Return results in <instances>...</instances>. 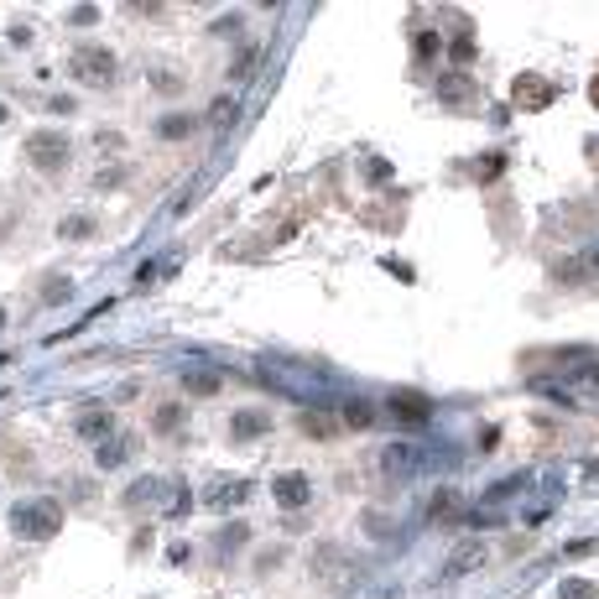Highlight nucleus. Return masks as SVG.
<instances>
[{"label": "nucleus", "mask_w": 599, "mask_h": 599, "mask_svg": "<svg viewBox=\"0 0 599 599\" xmlns=\"http://www.w3.org/2000/svg\"><path fill=\"white\" fill-rule=\"evenodd\" d=\"M188 506H193L188 485H178V496H167V500H162V511H167V517H188Z\"/></svg>", "instance_id": "26"}, {"label": "nucleus", "mask_w": 599, "mask_h": 599, "mask_svg": "<svg viewBox=\"0 0 599 599\" xmlns=\"http://www.w3.org/2000/svg\"><path fill=\"white\" fill-rule=\"evenodd\" d=\"M386 412H391L396 422H407V428H422V422H433V396L412 391V386H396V391L386 396Z\"/></svg>", "instance_id": "6"}, {"label": "nucleus", "mask_w": 599, "mask_h": 599, "mask_svg": "<svg viewBox=\"0 0 599 599\" xmlns=\"http://www.w3.org/2000/svg\"><path fill=\"white\" fill-rule=\"evenodd\" d=\"M511 100H517V110L537 115V110H547V104L558 100V83L547 79V73H517V83H511Z\"/></svg>", "instance_id": "7"}, {"label": "nucleus", "mask_w": 599, "mask_h": 599, "mask_svg": "<svg viewBox=\"0 0 599 599\" xmlns=\"http://www.w3.org/2000/svg\"><path fill=\"white\" fill-rule=\"evenodd\" d=\"M89 229H94V219H68V225H63V235H68V240H79V235H89Z\"/></svg>", "instance_id": "29"}, {"label": "nucleus", "mask_w": 599, "mask_h": 599, "mask_svg": "<svg viewBox=\"0 0 599 599\" xmlns=\"http://www.w3.org/2000/svg\"><path fill=\"white\" fill-rule=\"evenodd\" d=\"M79 438L83 443H110L115 438V417H110V407H89V412H79Z\"/></svg>", "instance_id": "11"}, {"label": "nucleus", "mask_w": 599, "mask_h": 599, "mask_svg": "<svg viewBox=\"0 0 599 599\" xmlns=\"http://www.w3.org/2000/svg\"><path fill=\"white\" fill-rule=\"evenodd\" d=\"M261 433H271V412L266 407H246V412L229 417V438H235V443H250V438H261Z\"/></svg>", "instance_id": "10"}, {"label": "nucleus", "mask_w": 599, "mask_h": 599, "mask_svg": "<svg viewBox=\"0 0 599 599\" xmlns=\"http://www.w3.org/2000/svg\"><path fill=\"white\" fill-rule=\"evenodd\" d=\"M558 599H599V584L594 579H563Z\"/></svg>", "instance_id": "20"}, {"label": "nucleus", "mask_w": 599, "mask_h": 599, "mask_svg": "<svg viewBox=\"0 0 599 599\" xmlns=\"http://www.w3.org/2000/svg\"><path fill=\"white\" fill-rule=\"evenodd\" d=\"M469 53H475V37H469V26H459V37H454V58H459V63H469Z\"/></svg>", "instance_id": "27"}, {"label": "nucleus", "mask_w": 599, "mask_h": 599, "mask_svg": "<svg viewBox=\"0 0 599 599\" xmlns=\"http://www.w3.org/2000/svg\"><path fill=\"white\" fill-rule=\"evenodd\" d=\"M527 479H532V475H511V479H500V485H490L485 500L469 506V517H464V521H469V527H490V521H500V517H506V506L527 490Z\"/></svg>", "instance_id": "3"}, {"label": "nucleus", "mask_w": 599, "mask_h": 599, "mask_svg": "<svg viewBox=\"0 0 599 599\" xmlns=\"http://www.w3.org/2000/svg\"><path fill=\"white\" fill-rule=\"evenodd\" d=\"M68 73H73L83 89H110V83H115V73H121V63H115V53H110V47H100V42H83V47H73V58H68Z\"/></svg>", "instance_id": "2"}, {"label": "nucleus", "mask_w": 599, "mask_h": 599, "mask_svg": "<svg viewBox=\"0 0 599 599\" xmlns=\"http://www.w3.org/2000/svg\"><path fill=\"white\" fill-rule=\"evenodd\" d=\"M68 297H73V287H68V282H53V287H47V303H68Z\"/></svg>", "instance_id": "30"}, {"label": "nucleus", "mask_w": 599, "mask_h": 599, "mask_svg": "<svg viewBox=\"0 0 599 599\" xmlns=\"http://www.w3.org/2000/svg\"><path fill=\"white\" fill-rule=\"evenodd\" d=\"M229 121H235V100H214V104H208V125H219V130H225Z\"/></svg>", "instance_id": "25"}, {"label": "nucleus", "mask_w": 599, "mask_h": 599, "mask_svg": "<svg viewBox=\"0 0 599 599\" xmlns=\"http://www.w3.org/2000/svg\"><path fill=\"white\" fill-rule=\"evenodd\" d=\"M125 459H130V438H110V443L94 449V464H100V469H121Z\"/></svg>", "instance_id": "17"}, {"label": "nucleus", "mask_w": 599, "mask_h": 599, "mask_svg": "<svg viewBox=\"0 0 599 599\" xmlns=\"http://www.w3.org/2000/svg\"><path fill=\"white\" fill-rule=\"evenodd\" d=\"M381 469H386V475H407V469H417V449L412 443H391V449L381 454Z\"/></svg>", "instance_id": "16"}, {"label": "nucleus", "mask_w": 599, "mask_h": 599, "mask_svg": "<svg viewBox=\"0 0 599 599\" xmlns=\"http://www.w3.org/2000/svg\"><path fill=\"white\" fill-rule=\"evenodd\" d=\"M250 490H256L250 479H214V485L204 490V506H208V511H229V506H246Z\"/></svg>", "instance_id": "9"}, {"label": "nucleus", "mask_w": 599, "mask_h": 599, "mask_svg": "<svg viewBox=\"0 0 599 599\" xmlns=\"http://www.w3.org/2000/svg\"><path fill=\"white\" fill-rule=\"evenodd\" d=\"M365 532H371V537L381 542V537H391V532H396V521H386L381 511H365Z\"/></svg>", "instance_id": "24"}, {"label": "nucleus", "mask_w": 599, "mask_h": 599, "mask_svg": "<svg viewBox=\"0 0 599 599\" xmlns=\"http://www.w3.org/2000/svg\"><path fill=\"white\" fill-rule=\"evenodd\" d=\"M459 517H464L459 490H433V500H428V521H459Z\"/></svg>", "instance_id": "15"}, {"label": "nucleus", "mask_w": 599, "mask_h": 599, "mask_svg": "<svg viewBox=\"0 0 599 599\" xmlns=\"http://www.w3.org/2000/svg\"><path fill=\"white\" fill-rule=\"evenodd\" d=\"M589 100H594V104H599V73H594V83H589Z\"/></svg>", "instance_id": "32"}, {"label": "nucleus", "mask_w": 599, "mask_h": 599, "mask_svg": "<svg viewBox=\"0 0 599 599\" xmlns=\"http://www.w3.org/2000/svg\"><path fill=\"white\" fill-rule=\"evenodd\" d=\"M500 172H506V157H500V151H485V157H479V167H475L479 183H496Z\"/></svg>", "instance_id": "22"}, {"label": "nucleus", "mask_w": 599, "mask_h": 599, "mask_svg": "<svg viewBox=\"0 0 599 599\" xmlns=\"http://www.w3.org/2000/svg\"><path fill=\"white\" fill-rule=\"evenodd\" d=\"M438 53V32H417V58H433Z\"/></svg>", "instance_id": "28"}, {"label": "nucleus", "mask_w": 599, "mask_h": 599, "mask_svg": "<svg viewBox=\"0 0 599 599\" xmlns=\"http://www.w3.org/2000/svg\"><path fill=\"white\" fill-rule=\"evenodd\" d=\"M475 73H464V68H454V73H438L433 79V100L443 104V110H454V115H464V110H475Z\"/></svg>", "instance_id": "5"}, {"label": "nucleus", "mask_w": 599, "mask_h": 599, "mask_svg": "<svg viewBox=\"0 0 599 599\" xmlns=\"http://www.w3.org/2000/svg\"><path fill=\"white\" fill-rule=\"evenodd\" d=\"M0 329H5V308H0Z\"/></svg>", "instance_id": "34"}, {"label": "nucleus", "mask_w": 599, "mask_h": 599, "mask_svg": "<svg viewBox=\"0 0 599 599\" xmlns=\"http://www.w3.org/2000/svg\"><path fill=\"white\" fill-rule=\"evenodd\" d=\"M162 490H167L162 479L146 475V479H136V485L125 490V506H130V511H136V506H151V500H162Z\"/></svg>", "instance_id": "18"}, {"label": "nucleus", "mask_w": 599, "mask_h": 599, "mask_svg": "<svg viewBox=\"0 0 599 599\" xmlns=\"http://www.w3.org/2000/svg\"><path fill=\"white\" fill-rule=\"evenodd\" d=\"M58 527H63L58 500H21L16 511H11V532L21 542H47V537H58Z\"/></svg>", "instance_id": "1"}, {"label": "nucleus", "mask_w": 599, "mask_h": 599, "mask_svg": "<svg viewBox=\"0 0 599 599\" xmlns=\"http://www.w3.org/2000/svg\"><path fill=\"white\" fill-rule=\"evenodd\" d=\"M151 422H157V433H178V422H183V407H178V401H162Z\"/></svg>", "instance_id": "21"}, {"label": "nucleus", "mask_w": 599, "mask_h": 599, "mask_svg": "<svg viewBox=\"0 0 599 599\" xmlns=\"http://www.w3.org/2000/svg\"><path fill=\"white\" fill-rule=\"evenodd\" d=\"M479 563H485V542H479V537H469V542H459L454 553H449L443 574H449V579H464V574H475Z\"/></svg>", "instance_id": "12"}, {"label": "nucleus", "mask_w": 599, "mask_h": 599, "mask_svg": "<svg viewBox=\"0 0 599 599\" xmlns=\"http://www.w3.org/2000/svg\"><path fill=\"white\" fill-rule=\"evenodd\" d=\"M250 537V527H240V521H229L225 532H219V537H214V547H225V553H235V547H240V542Z\"/></svg>", "instance_id": "23"}, {"label": "nucleus", "mask_w": 599, "mask_h": 599, "mask_svg": "<svg viewBox=\"0 0 599 599\" xmlns=\"http://www.w3.org/2000/svg\"><path fill=\"white\" fill-rule=\"evenodd\" d=\"M178 381H183L188 396H214L219 386H225V375L214 371V365H183V371H178Z\"/></svg>", "instance_id": "13"}, {"label": "nucleus", "mask_w": 599, "mask_h": 599, "mask_svg": "<svg viewBox=\"0 0 599 599\" xmlns=\"http://www.w3.org/2000/svg\"><path fill=\"white\" fill-rule=\"evenodd\" d=\"M26 157H32L37 172H63L68 157H73V146H68V136H58V130H32V136H26Z\"/></svg>", "instance_id": "4"}, {"label": "nucleus", "mask_w": 599, "mask_h": 599, "mask_svg": "<svg viewBox=\"0 0 599 599\" xmlns=\"http://www.w3.org/2000/svg\"><path fill=\"white\" fill-rule=\"evenodd\" d=\"M271 496H276V506H282V511H303V506L313 500V479L303 475V469H287V475H276Z\"/></svg>", "instance_id": "8"}, {"label": "nucleus", "mask_w": 599, "mask_h": 599, "mask_svg": "<svg viewBox=\"0 0 599 599\" xmlns=\"http://www.w3.org/2000/svg\"><path fill=\"white\" fill-rule=\"evenodd\" d=\"M193 130H198L193 115H162V121H157V136H167V141H188Z\"/></svg>", "instance_id": "19"}, {"label": "nucleus", "mask_w": 599, "mask_h": 599, "mask_svg": "<svg viewBox=\"0 0 599 599\" xmlns=\"http://www.w3.org/2000/svg\"><path fill=\"white\" fill-rule=\"evenodd\" d=\"M589 266H599V246H594V250H589Z\"/></svg>", "instance_id": "33"}, {"label": "nucleus", "mask_w": 599, "mask_h": 599, "mask_svg": "<svg viewBox=\"0 0 599 599\" xmlns=\"http://www.w3.org/2000/svg\"><path fill=\"white\" fill-rule=\"evenodd\" d=\"M11 42H16V47H26V42H32V26H26V21H21V26H11Z\"/></svg>", "instance_id": "31"}, {"label": "nucleus", "mask_w": 599, "mask_h": 599, "mask_svg": "<svg viewBox=\"0 0 599 599\" xmlns=\"http://www.w3.org/2000/svg\"><path fill=\"white\" fill-rule=\"evenodd\" d=\"M339 422L354 428V433H365V428H375V407L365 401V396H350V401L339 407Z\"/></svg>", "instance_id": "14"}]
</instances>
